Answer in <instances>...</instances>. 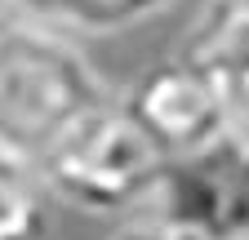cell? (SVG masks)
Instances as JSON below:
<instances>
[{
  "label": "cell",
  "mask_w": 249,
  "mask_h": 240,
  "mask_svg": "<svg viewBox=\"0 0 249 240\" xmlns=\"http://www.w3.org/2000/svg\"><path fill=\"white\" fill-rule=\"evenodd\" d=\"M116 240H196V236H182V231H169L160 223H151V227H134V231H124Z\"/></svg>",
  "instance_id": "8"
},
{
  "label": "cell",
  "mask_w": 249,
  "mask_h": 240,
  "mask_svg": "<svg viewBox=\"0 0 249 240\" xmlns=\"http://www.w3.org/2000/svg\"><path fill=\"white\" fill-rule=\"evenodd\" d=\"M160 169L165 156L111 98L71 120L31 160L36 187L85 214H124L134 205H147Z\"/></svg>",
  "instance_id": "2"
},
{
  "label": "cell",
  "mask_w": 249,
  "mask_h": 240,
  "mask_svg": "<svg viewBox=\"0 0 249 240\" xmlns=\"http://www.w3.org/2000/svg\"><path fill=\"white\" fill-rule=\"evenodd\" d=\"M174 0H67L62 22L80 27V32H124V27L156 18Z\"/></svg>",
  "instance_id": "7"
},
{
  "label": "cell",
  "mask_w": 249,
  "mask_h": 240,
  "mask_svg": "<svg viewBox=\"0 0 249 240\" xmlns=\"http://www.w3.org/2000/svg\"><path fill=\"white\" fill-rule=\"evenodd\" d=\"M5 9H9V0H0V22H5Z\"/></svg>",
  "instance_id": "9"
},
{
  "label": "cell",
  "mask_w": 249,
  "mask_h": 240,
  "mask_svg": "<svg viewBox=\"0 0 249 240\" xmlns=\"http://www.w3.org/2000/svg\"><path fill=\"white\" fill-rule=\"evenodd\" d=\"M45 236V191L27 160L0 152V240H40Z\"/></svg>",
  "instance_id": "6"
},
{
  "label": "cell",
  "mask_w": 249,
  "mask_h": 240,
  "mask_svg": "<svg viewBox=\"0 0 249 240\" xmlns=\"http://www.w3.org/2000/svg\"><path fill=\"white\" fill-rule=\"evenodd\" d=\"M124 116L147 134V142L165 160L200 156L209 147H218L231 129V103L205 71H196L182 58H165L160 67L142 71L129 94H124Z\"/></svg>",
  "instance_id": "3"
},
{
  "label": "cell",
  "mask_w": 249,
  "mask_h": 240,
  "mask_svg": "<svg viewBox=\"0 0 249 240\" xmlns=\"http://www.w3.org/2000/svg\"><path fill=\"white\" fill-rule=\"evenodd\" d=\"M156 223L196 240H249V173L227 138L200 156L165 160L151 200Z\"/></svg>",
  "instance_id": "4"
},
{
  "label": "cell",
  "mask_w": 249,
  "mask_h": 240,
  "mask_svg": "<svg viewBox=\"0 0 249 240\" xmlns=\"http://www.w3.org/2000/svg\"><path fill=\"white\" fill-rule=\"evenodd\" d=\"M178 58L227 94L231 111H249V0H205L182 32Z\"/></svg>",
  "instance_id": "5"
},
{
  "label": "cell",
  "mask_w": 249,
  "mask_h": 240,
  "mask_svg": "<svg viewBox=\"0 0 249 240\" xmlns=\"http://www.w3.org/2000/svg\"><path fill=\"white\" fill-rule=\"evenodd\" d=\"M103 103L107 89L76 45L45 22H0V152L31 165Z\"/></svg>",
  "instance_id": "1"
}]
</instances>
